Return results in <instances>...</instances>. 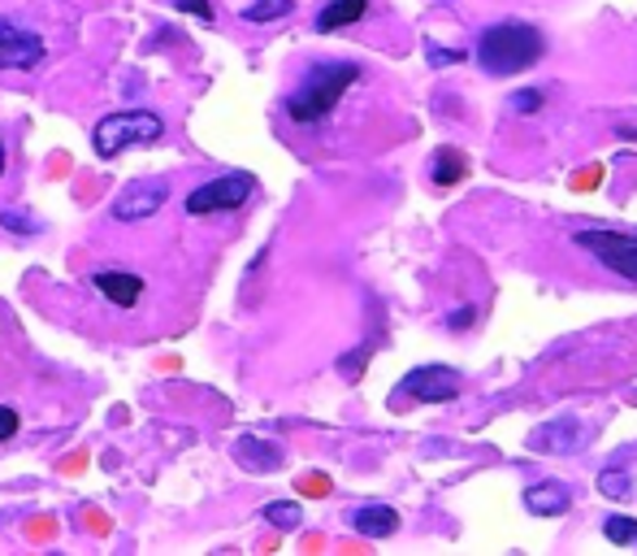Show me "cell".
<instances>
[{"label":"cell","mask_w":637,"mask_h":556,"mask_svg":"<svg viewBox=\"0 0 637 556\" xmlns=\"http://www.w3.org/2000/svg\"><path fill=\"white\" fill-rule=\"evenodd\" d=\"M429 170H434V183L451 187V183H460V178L469 174V161H464L455 148H438V152H434V161H429Z\"/></svg>","instance_id":"cell-15"},{"label":"cell","mask_w":637,"mask_h":556,"mask_svg":"<svg viewBox=\"0 0 637 556\" xmlns=\"http://www.w3.org/2000/svg\"><path fill=\"white\" fill-rule=\"evenodd\" d=\"M235 457H239L243 470H257V474H274V470L283 466V448L261 444V440H252V435L235 444Z\"/></svg>","instance_id":"cell-13"},{"label":"cell","mask_w":637,"mask_h":556,"mask_svg":"<svg viewBox=\"0 0 637 556\" xmlns=\"http://www.w3.org/2000/svg\"><path fill=\"white\" fill-rule=\"evenodd\" d=\"M508 104H512V113H538V109L547 104V96H542L538 87H525V91H516Z\"/></svg>","instance_id":"cell-21"},{"label":"cell","mask_w":637,"mask_h":556,"mask_svg":"<svg viewBox=\"0 0 637 556\" xmlns=\"http://www.w3.org/2000/svg\"><path fill=\"white\" fill-rule=\"evenodd\" d=\"M91 283H96V292H100L109 305H117V309H135L139 296H143V279L130 274V270H100V274H91Z\"/></svg>","instance_id":"cell-10"},{"label":"cell","mask_w":637,"mask_h":556,"mask_svg":"<svg viewBox=\"0 0 637 556\" xmlns=\"http://www.w3.org/2000/svg\"><path fill=\"white\" fill-rule=\"evenodd\" d=\"M304 492H313V496H325V479H304Z\"/></svg>","instance_id":"cell-27"},{"label":"cell","mask_w":637,"mask_h":556,"mask_svg":"<svg viewBox=\"0 0 637 556\" xmlns=\"http://www.w3.org/2000/svg\"><path fill=\"white\" fill-rule=\"evenodd\" d=\"M0 174H4V139H0Z\"/></svg>","instance_id":"cell-28"},{"label":"cell","mask_w":637,"mask_h":556,"mask_svg":"<svg viewBox=\"0 0 637 556\" xmlns=\"http://www.w3.org/2000/svg\"><path fill=\"white\" fill-rule=\"evenodd\" d=\"M355 78H360V65H351V61H325V65H313V70L304 74V83L287 96V118H291V122H304V126L329 118L334 104L342 100V91H347Z\"/></svg>","instance_id":"cell-2"},{"label":"cell","mask_w":637,"mask_h":556,"mask_svg":"<svg viewBox=\"0 0 637 556\" xmlns=\"http://www.w3.org/2000/svg\"><path fill=\"white\" fill-rule=\"evenodd\" d=\"M542 52H547V39L529 22H495V26H486L477 35V48H473L477 65L486 74H495V78L529 70L534 61H542Z\"/></svg>","instance_id":"cell-1"},{"label":"cell","mask_w":637,"mask_h":556,"mask_svg":"<svg viewBox=\"0 0 637 556\" xmlns=\"http://www.w3.org/2000/svg\"><path fill=\"white\" fill-rule=\"evenodd\" d=\"M599 492L612 496V501H629V496H634V483H629L625 470H603V474H599Z\"/></svg>","instance_id":"cell-18"},{"label":"cell","mask_w":637,"mask_h":556,"mask_svg":"<svg viewBox=\"0 0 637 556\" xmlns=\"http://www.w3.org/2000/svg\"><path fill=\"white\" fill-rule=\"evenodd\" d=\"M586 444V427L577 422V418H551V422H542V427H534L529 431V453H542V457H569V453H577Z\"/></svg>","instance_id":"cell-9"},{"label":"cell","mask_w":637,"mask_h":556,"mask_svg":"<svg viewBox=\"0 0 637 556\" xmlns=\"http://www.w3.org/2000/svg\"><path fill=\"white\" fill-rule=\"evenodd\" d=\"M364 361H369V348H355V357H342V361H338V370H342V374H351V379H355V374H360V366H364Z\"/></svg>","instance_id":"cell-26"},{"label":"cell","mask_w":637,"mask_h":556,"mask_svg":"<svg viewBox=\"0 0 637 556\" xmlns=\"http://www.w3.org/2000/svg\"><path fill=\"white\" fill-rule=\"evenodd\" d=\"M369 13V0H325L317 13V30L329 35V30H342L351 22H360Z\"/></svg>","instance_id":"cell-14"},{"label":"cell","mask_w":637,"mask_h":556,"mask_svg":"<svg viewBox=\"0 0 637 556\" xmlns=\"http://www.w3.org/2000/svg\"><path fill=\"white\" fill-rule=\"evenodd\" d=\"M473 322H477V309H473V305H460V309L447 318V326H451V331H469Z\"/></svg>","instance_id":"cell-23"},{"label":"cell","mask_w":637,"mask_h":556,"mask_svg":"<svg viewBox=\"0 0 637 556\" xmlns=\"http://www.w3.org/2000/svg\"><path fill=\"white\" fill-rule=\"evenodd\" d=\"M425 57H429V65H455V61H464V52H451V48H438V44H425Z\"/></svg>","instance_id":"cell-22"},{"label":"cell","mask_w":637,"mask_h":556,"mask_svg":"<svg viewBox=\"0 0 637 556\" xmlns=\"http://www.w3.org/2000/svg\"><path fill=\"white\" fill-rule=\"evenodd\" d=\"M252 191H257V178H252V174H222V178H213V183H200V187L187 196V213H191V218L230 213V209H243Z\"/></svg>","instance_id":"cell-5"},{"label":"cell","mask_w":637,"mask_h":556,"mask_svg":"<svg viewBox=\"0 0 637 556\" xmlns=\"http://www.w3.org/2000/svg\"><path fill=\"white\" fill-rule=\"evenodd\" d=\"M573 244H577V248H586L595 261H603L612 274H621V279L637 283V235L595 226V231H577V239H573Z\"/></svg>","instance_id":"cell-4"},{"label":"cell","mask_w":637,"mask_h":556,"mask_svg":"<svg viewBox=\"0 0 637 556\" xmlns=\"http://www.w3.org/2000/svg\"><path fill=\"white\" fill-rule=\"evenodd\" d=\"M603 535H608L612 544L629 548V544H637V522L634 518H621V514H616V518H608V522H603Z\"/></svg>","instance_id":"cell-20"},{"label":"cell","mask_w":637,"mask_h":556,"mask_svg":"<svg viewBox=\"0 0 637 556\" xmlns=\"http://www.w3.org/2000/svg\"><path fill=\"white\" fill-rule=\"evenodd\" d=\"M17 427H22V418H17L9 405H0V444H4V440H13V435H17Z\"/></svg>","instance_id":"cell-25"},{"label":"cell","mask_w":637,"mask_h":556,"mask_svg":"<svg viewBox=\"0 0 637 556\" xmlns=\"http://www.w3.org/2000/svg\"><path fill=\"white\" fill-rule=\"evenodd\" d=\"M296 9V0H252L248 9H243V17L248 22H278V17H287Z\"/></svg>","instance_id":"cell-17"},{"label":"cell","mask_w":637,"mask_h":556,"mask_svg":"<svg viewBox=\"0 0 637 556\" xmlns=\"http://www.w3.org/2000/svg\"><path fill=\"white\" fill-rule=\"evenodd\" d=\"M43 52H48L43 35L0 17V70H35L43 61Z\"/></svg>","instance_id":"cell-7"},{"label":"cell","mask_w":637,"mask_h":556,"mask_svg":"<svg viewBox=\"0 0 637 556\" xmlns=\"http://www.w3.org/2000/svg\"><path fill=\"white\" fill-rule=\"evenodd\" d=\"M569 505H573V492L564 483H534L525 492V509L538 514V518H560Z\"/></svg>","instance_id":"cell-12"},{"label":"cell","mask_w":637,"mask_h":556,"mask_svg":"<svg viewBox=\"0 0 637 556\" xmlns=\"http://www.w3.org/2000/svg\"><path fill=\"white\" fill-rule=\"evenodd\" d=\"M0 226L13 235H39V218L26 209H0Z\"/></svg>","instance_id":"cell-19"},{"label":"cell","mask_w":637,"mask_h":556,"mask_svg":"<svg viewBox=\"0 0 637 556\" xmlns=\"http://www.w3.org/2000/svg\"><path fill=\"white\" fill-rule=\"evenodd\" d=\"M265 522L278 531H296L304 522V509L296 501H274V505H265Z\"/></svg>","instance_id":"cell-16"},{"label":"cell","mask_w":637,"mask_h":556,"mask_svg":"<svg viewBox=\"0 0 637 556\" xmlns=\"http://www.w3.org/2000/svg\"><path fill=\"white\" fill-rule=\"evenodd\" d=\"M165 196H170L165 178H139V183L122 187V196L113 200V218L117 222H143L157 209H165Z\"/></svg>","instance_id":"cell-8"},{"label":"cell","mask_w":637,"mask_h":556,"mask_svg":"<svg viewBox=\"0 0 637 556\" xmlns=\"http://www.w3.org/2000/svg\"><path fill=\"white\" fill-rule=\"evenodd\" d=\"M347 522H351V531L364 535V540H386V535L399 531V514H395L390 505H364V509H355Z\"/></svg>","instance_id":"cell-11"},{"label":"cell","mask_w":637,"mask_h":556,"mask_svg":"<svg viewBox=\"0 0 637 556\" xmlns=\"http://www.w3.org/2000/svg\"><path fill=\"white\" fill-rule=\"evenodd\" d=\"M178 4V13H196L200 22H213V4L209 0H174Z\"/></svg>","instance_id":"cell-24"},{"label":"cell","mask_w":637,"mask_h":556,"mask_svg":"<svg viewBox=\"0 0 637 556\" xmlns=\"http://www.w3.org/2000/svg\"><path fill=\"white\" fill-rule=\"evenodd\" d=\"M161 131H165V122L152 109H117V113H109V118L96 122L91 144H96L100 157H117V152H126L135 144L161 139Z\"/></svg>","instance_id":"cell-3"},{"label":"cell","mask_w":637,"mask_h":556,"mask_svg":"<svg viewBox=\"0 0 637 556\" xmlns=\"http://www.w3.org/2000/svg\"><path fill=\"white\" fill-rule=\"evenodd\" d=\"M460 374L451 366H416L403 374V392L421 405H442V400H455L460 396Z\"/></svg>","instance_id":"cell-6"}]
</instances>
